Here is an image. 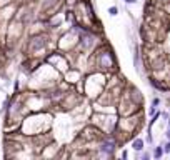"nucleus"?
<instances>
[{
    "instance_id": "obj_4",
    "label": "nucleus",
    "mask_w": 170,
    "mask_h": 160,
    "mask_svg": "<svg viewBox=\"0 0 170 160\" xmlns=\"http://www.w3.org/2000/svg\"><path fill=\"white\" fill-rule=\"evenodd\" d=\"M162 155H163V147H157V149L153 150V157H155V158H160Z\"/></svg>"
},
{
    "instance_id": "obj_2",
    "label": "nucleus",
    "mask_w": 170,
    "mask_h": 160,
    "mask_svg": "<svg viewBox=\"0 0 170 160\" xmlns=\"http://www.w3.org/2000/svg\"><path fill=\"white\" fill-rule=\"evenodd\" d=\"M104 87H105V80L102 78V72L92 70L90 74H87L85 78H83V92L92 100L98 99L102 95Z\"/></svg>"
},
{
    "instance_id": "obj_7",
    "label": "nucleus",
    "mask_w": 170,
    "mask_h": 160,
    "mask_svg": "<svg viewBox=\"0 0 170 160\" xmlns=\"http://www.w3.org/2000/svg\"><path fill=\"white\" fill-rule=\"evenodd\" d=\"M159 103H160V99H153V102H152V105H153V107H157Z\"/></svg>"
},
{
    "instance_id": "obj_3",
    "label": "nucleus",
    "mask_w": 170,
    "mask_h": 160,
    "mask_svg": "<svg viewBox=\"0 0 170 160\" xmlns=\"http://www.w3.org/2000/svg\"><path fill=\"white\" fill-rule=\"evenodd\" d=\"M132 149H134L135 152H142V150H144V140L142 139H134V142H132Z\"/></svg>"
},
{
    "instance_id": "obj_8",
    "label": "nucleus",
    "mask_w": 170,
    "mask_h": 160,
    "mask_svg": "<svg viewBox=\"0 0 170 160\" xmlns=\"http://www.w3.org/2000/svg\"><path fill=\"white\" fill-rule=\"evenodd\" d=\"M123 2H125V4H128V5H130V4H135L137 0H123Z\"/></svg>"
},
{
    "instance_id": "obj_9",
    "label": "nucleus",
    "mask_w": 170,
    "mask_h": 160,
    "mask_svg": "<svg viewBox=\"0 0 170 160\" xmlns=\"http://www.w3.org/2000/svg\"><path fill=\"white\" fill-rule=\"evenodd\" d=\"M165 135H167V139H168V140H170V130H168V132H167Z\"/></svg>"
},
{
    "instance_id": "obj_5",
    "label": "nucleus",
    "mask_w": 170,
    "mask_h": 160,
    "mask_svg": "<svg viewBox=\"0 0 170 160\" xmlns=\"http://www.w3.org/2000/svg\"><path fill=\"white\" fill-rule=\"evenodd\" d=\"M109 14L113 17V15H117V14H119V8H117L115 5H113V7H110V8H109Z\"/></svg>"
},
{
    "instance_id": "obj_6",
    "label": "nucleus",
    "mask_w": 170,
    "mask_h": 160,
    "mask_svg": "<svg viewBox=\"0 0 170 160\" xmlns=\"http://www.w3.org/2000/svg\"><path fill=\"white\" fill-rule=\"evenodd\" d=\"M155 4H162V5H165V4H170V0H153Z\"/></svg>"
},
{
    "instance_id": "obj_1",
    "label": "nucleus",
    "mask_w": 170,
    "mask_h": 160,
    "mask_svg": "<svg viewBox=\"0 0 170 160\" xmlns=\"http://www.w3.org/2000/svg\"><path fill=\"white\" fill-rule=\"evenodd\" d=\"M90 65H92V70L102 72V74L113 72L117 68V60H115V55H113V50L107 43L94 49V53H92V58H90Z\"/></svg>"
}]
</instances>
